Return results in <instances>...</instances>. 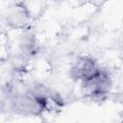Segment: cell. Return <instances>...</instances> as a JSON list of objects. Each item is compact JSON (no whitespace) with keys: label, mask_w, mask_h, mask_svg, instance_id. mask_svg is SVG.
<instances>
[{"label":"cell","mask_w":123,"mask_h":123,"mask_svg":"<svg viewBox=\"0 0 123 123\" xmlns=\"http://www.w3.org/2000/svg\"><path fill=\"white\" fill-rule=\"evenodd\" d=\"M82 92L87 99L93 101L104 100L111 88V78L108 71L100 69L89 79L81 83Z\"/></svg>","instance_id":"6da1fadb"},{"label":"cell","mask_w":123,"mask_h":123,"mask_svg":"<svg viewBox=\"0 0 123 123\" xmlns=\"http://www.w3.org/2000/svg\"><path fill=\"white\" fill-rule=\"evenodd\" d=\"M101 69L98 62L91 57H80L73 63L70 69V76L73 80L83 83L96 74Z\"/></svg>","instance_id":"7a4b0ae2"},{"label":"cell","mask_w":123,"mask_h":123,"mask_svg":"<svg viewBox=\"0 0 123 123\" xmlns=\"http://www.w3.org/2000/svg\"><path fill=\"white\" fill-rule=\"evenodd\" d=\"M31 17L32 16L30 15L24 4L18 3L15 4V6L12 7L11 12H9V15L7 17V22L12 28L23 29L29 24Z\"/></svg>","instance_id":"3957f363"}]
</instances>
